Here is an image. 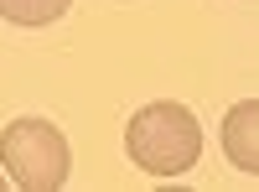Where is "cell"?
Returning <instances> with one entry per match:
<instances>
[{
    "mask_svg": "<svg viewBox=\"0 0 259 192\" xmlns=\"http://www.w3.org/2000/svg\"><path fill=\"white\" fill-rule=\"evenodd\" d=\"M124 151L150 177H182L202 156V125L192 120L187 104L156 99L145 109H135V120L124 125Z\"/></svg>",
    "mask_w": 259,
    "mask_h": 192,
    "instance_id": "1",
    "label": "cell"
},
{
    "mask_svg": "<svg viewBox=\"0 0 259 192\" xmlns=\"http://www.w3.org/2000/svg\"><path fill=\"white\" fill-rule=\"evenodd\" d=\"M0 161L11 166V182L26 192H57L68 182V140L47 120H11L0 130Z\"/></svg>",
    "mask_w": 259,
    "mask_h": 192,
    "instance_id": "2",
    "label": "cell"
},
{
    "mask_svg": "<svg viewBox=\"0 0 259 192\" xmlns=\"http://www.w3.org/2000/svg\"><path fill=\"white\" fill-rule=\"evenodd\" d=\"M223 151L239 172H259V99H244L233 104L228 120H223Z\"/></svg>",
    "mask_w": 259,
    "mask_h": 192,
    "instance_id": "3",
    "label": "cell"
},
{
    "mask_svg": "<svg viewBox=\"0 0 259 192\" xmlns=\"http://www.w3.org/2000/svg\"><path fill=\"white\" fill-rule=\"evenodd\" d=\"M73 0H0V16L16 21V26H47L68 11Z\"/></svg>",
    "mask_w": 259,
    "mask_h": 192,
    "instance_id": "4",
    "label": "cell"
}]
</instances>
